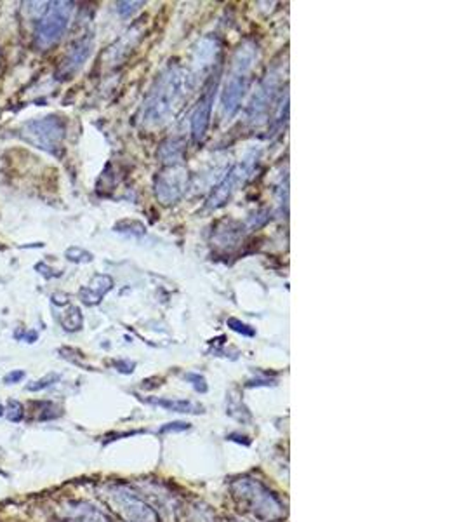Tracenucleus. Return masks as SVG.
Wrapping results in <instances>:
<instances>
[{
  "mask_svg": "<svg viewBox=\"0 0 464 522\" xmlns=\"http://www.w3.org/2000/svg\"><path fill=\"white\" fill-rule=\"evenodd\" d=\"M192 84L190 75L180 64L169 67L157 79L143 103L141 120L146 125H162L174 115L185 98L188 96Z\"/></svg>",
  "mask_w": 464,
  "mask_h": 522,
  "instance_id": "obj_1",
  "label": "nucleus"
},
{
  "mask_svg": "<svg viewBox=\"0 0 464 522\" xmlns=\"http://www.w3.org/2000/svg\"><path fill=\"white\" fill-rule=\"evenodd\" d=\"M233 497L245 510L265 521H279L284 517L282 503L277 500L262 484L253 479H240L231 486Z\"/></svg>",
  "mask_w": 464,
  "mask_h": 522,
  "instance_id": "obj_2",
  "label": "nucleus"
},
{
  "mask_svg": "<svg viewBox=\"0 0 464 522\" xmlns=\"http://www.w3.org/2000/svg\"><path fill=\"white\" fill-rule=\"evenodd\" d=\"M256 61V49L254 45H243L238 49L237 56L233 59V67H231V74L228 77L226 86H224L223 93V113L226 117H231L240 106L243 94H245L247 87L250 82V70Z\"/></svg>",
  "mask_w": 464,
  "mask_h": 522,
  "instance_id": "obj_3",
  "label": "nucleus"
},
{
  "mask_svg": "<svg viewBox=\"0 0 464 522\" xmlns=\"http://www.w3.org/2000/svg\"><path fill=\"white\" fill-rule=\"evenodd\" d=\"M66 125L58 115H47L42 119H33L25 122L20 129V136L32 147L49 152L52 155L59 154L63 144Z\"/></svg>",
  "mask_w": 464,
  "mask_h": 522,
  "instance_id": "obj_4",
  "label": "nucleus"
},
{
  "mask_svg": "<svg viewBox=\"0 0 464 522\" xmlns=\"http://www.w3.org/2000/svg\"><path fill=\"white\" fill-rule=\"evenodd\" d=\"M71 2H51L47 9L44 11V16L39 20L35 28V45L39 49H49L54 45L66 32L70 25Z\"/></svg>",
  "mask_w": 464,
  "mask_h": 522,
  "instance_id": "obj_5",
  "label": "nucleus"
},
{
  "mask_svg": "<svg viewBox=\"0 0 464 522\" xmlns=\"http://www.w3.org/2000/svg\"><path fill=\"white\" fill-rule=\"evenodd\" d=\"M106 498H108V503L113 506V510L125 522H158L153 509L125 487H110L106 491Z\"/></svg>",
  "mask_w": 464,
  "mask_h": 522,
  "instance_id": "obj_6",
  "label": "nucleus"
},
{
  "mask_svg": "<svg viewBox=\"0 0 464 522\" xmlns=\"http://www.w3.org/2000/svg\"><path fill=\"white\" fill-rule=\"evenodd\" d=\"M256 162H257V157L254 155V157L247 159V161H243L242 164H238V166H235L233 169L230 171V174L224 178L221 185H219L218 188L212 192V195L209 197L207 208L218 209V208H221V205L226 204L228 199H230V197L237 192L238 186L243 185L247 178H249V174L253 173L254 164Z\"/></svg>",
  "mask_w": 464,
  "mask_h": 522,
  "instance_id": "obj_7",
  "label": "nucleus"
},
{
  "mask_svg": "<svg viewBox=\"0 0 464 522\" xmlns=\"http://www.w3.org/2000/svg\"><path fill=\"white\" fill-rule=\"evenodd\" d=\"M216 86H218V77H211V81L204 87V93L200 94L199 103H197V106L192 112V138L195 143H200L205 138V132H207L209 124H211Z\"/></svg>",
  "mask_w": 464,
  "mask_h": 522,
  "instance_id": "obj_8",
  "label": "nucleus"
},
{
  "mask_svg": "<svg viewBox=\"0 0 464 522\" xmlns=\"http://www.w3.org/2000/svg\"><path fill=\"white\" fill-rule=\"evenodd\" d=\"M186 183H188V171L181 166H173L157 178V185H155L157 197L163 204H173L182 197Z\"/></svg>",
  "mask_w": 464,
  "mask_h": 522,
  "instance_id": "obj_9",
  "label": "nucleus"
},
{
  "mask_svg": "<svg viewBox=\"0 0 464 522\" xmlns=\"http://www.w3.org/2000/svg\"><path fill=\"white\" fill-rule=\"evenodd\" d=\"M277 87H279V77L273 74L268 75V77L261 82L260 89L256 91V94H254L253 101H250L249 105V110H247L249 120L253 122V124H260V122L265 120L269 106L275 101Z\"/></svg>",
  "mask_w": 464,
  "mask_h": 522,
  "instance_id": "obj_10",
  "label": "nucleus"
},
{
  "mask_svg": "<svg viewBox=\"0 0 464 522\" xmlns=\"http://www.w3.org/2000/svg\"><path fill=\"white\" fill-rule=\"evenodd\" d=\"M63 512L66 522H110L101 510L86 501H70Z\"/></svg>",
  "mask_w": 464,
  "mask_h": 522,
  "instance_id": "obj_11",
  "label": "nucleus"
},
{
  "mask_svg": "<svg viewBox=\"0 0 464 522\" xmlns=\"http://www.w3.org/2000/svg\"><path fill=\"white\" fill-rule=\"evenodd\" d=\"M113 288V279L105 273L94 276L87 285L81 289V300L89 307L98 305L106 296V293Z\"/></svg>",
  "mask_w": 464,
  "mask_h": 522,
  "instance_id": "obj_12",
  "label": "nucleus"
},
{
  "mask_svg": "<svg viewBox=\"0 0 464 522\" xmlns=\"http://www.w3.org/2000/svg\"><path fill=\"white\" fill-rule=\"evenodd\" d=\"M91 55V42L89 40H81L79 44L74 45V49L70 51L68 58L63 61V67H61V74L63 75H71L74 72H77L82 67L83 61L87 59V56Z\"/></svg>",
  "mask_w": 464,
  "mask_h": 522,
  "instance_id": "obj_13",
  "label": "nucleus"
},
{
  "mask_svg": "<svg viewBox=\"0 0 464 522\" xmlns=\"http://www.w3.org/2000/svg\"><path fill=\"white\" fill-rule=\"evenodd\" d=\"M59 322H61V326H63V329L70 331V333L82 329L83 317H82L81 308L70 305V307H68L66 310L59 315Z\"/></svg>",
  "mask_w": 464,
  "mask_h": 522,
  "instance_id": "obj_14",
  "label": "nucleus"
},
{
  "mask_svg": "<svg viewBox=\"0 0 464 522\" xmlns=\"http://www.w3.org/2000/svg\"><path fill=\"white\" fill-rule=\"evenodd\" d=\"M151 402L166 407L169 411H174V413H202V407L190 401H162V399H158V401Z\"/></svg>",
  "mask_w": 464,
  "mask_h": 522,
  "instance_id": "obj_15",
  "label": "nucleus"
},
{
  "mask_svg": "<svg viewBox=\"0 0 464 522\" xmlns=\"http://www.w3.org/2000/svg\"><path fill=\"white\" fill-rule=\"evenodd\" d=\"M169 144H170V147H173V148L167 147L166 143L162 144V148H161V157H162V161H163V162H170V164L180 162V159L182 157V144H181V143H178V141H174V140H170V141H169Z\"/></svg>",
  "mask_w": 464,
  "mask_h": 522,
  "instance_id": "obj_16",
  "label": "nucleus"
},
{
  "mask_svg": "<svg viewBox=\"0 0 464 522\" xmlns=\"http://www.w3.org/2000/svg\"><path fill=\"white\" fill-rule=\"evenodd\" d=\"M4 414H6L9 421L20 423L23 421V418H25V407H23V404L20 401H13V399H11V401L7 402V406H4Z\"/></svg>",
  "mask_w": 464,
  "mask_h": 522,
  "instance_id": "obj_17",
  "label": "nucleus"
},
{
  "mask_svg": "<svg viewBox=\"0 0 464 522\" xmlns=\"http://www.w3.org/2000/svg\"><path fill=\"white\" fill-rule=\"evenodd\" d=\"M61 376L58 375V373H49V375H45L44 378L37 380V382H32L30 385H26V390L28 392H40V390H45V388L52 387L54 383L59 382Z\"/></svg>",
  "mask_w": 464,
  "mask_h": 522,
  "instance_id": "obj_18",
  "label": "nucleus"
},
{
  "mask_svg": "<svg viewBox=\"0 0 464 522\" xmlns=\"http://www.w3.org/2000/svg\"><path fill=\"white\" fill-rule=\"evenodd\" d=\"M64 256H66L70 261H75V263H89V261H93V254H91L89 251L82 249V247H77V246L70 247V249H66Z\"/></svg>",
  "mask_w": 464,
  "mask_h": 522,
  "instance_id": "obj_19",
  "label": "nucleus"
},
{
  "mask_svg": "<svg viewBox=\"0 0 464 522\" xmlns=\"http://www.w3.org/2000/svg\"><path fill=\"white\" fill-rule=\"evenodd\" d=\"M144 2H119L117 4V13L120 14L122 18H127L131 16L134 11L139 9V6H143Z\"/></svg>",
  "mask_w": 464,
  "mask_h": 522,
  "instance_id": "obj_20",
  "label": "nucleus"
},
{
  "mask_svg": "<svg viewBox=\"0 0 464 522\" xmlns=\"http://www.w3.org/2000/svg\"><path fill=\"white\" fill-rule=\"evenodd\" d=\"M228 326H230L233 331H237V333L245 334V336H254L253 327L247 326V324H243L240 321H237V319H230V321H228Z\"/></svg>",
  "mask_w": 464,
  "mask_h": 522,
  "instance_id": "obj_21",
  "label": "nucleus"
},
{
  "mask_svg": "<svg viewBox=\"0 0 464 522\" xmlns=\"http://www.w3.org/2000/svg\"><path fill=\"white\" fill-rule=\"evenodd\" d=\"M25 376H26L25 371H20V369H16V371H11V373H7L6 376H4V383H6V385L20 383L21 380H25Z\"/></svg>",
  "mask_w": 464,
  "mask_h": 522,
  "instance_id": "obj_22",
  "label": "nucleus"
},
{
  "mask_svg": "<svg viewBox=\"0 0 464 522\" xmlns=\"http://www.w3.org/2000/svg\"><path fill=\"white\" fill-rule=\"evenodd\" d=\"M186 429H190L188 423L178 421V423H169V425L161 429V432L162 433H166V432H182V430H186Z\"/></svg>",
  "mask_w": 464,
  "mask_h": 522,
  "instance_id": "obj_23",
  "label": "nucleus"
},
{
  "mask_svg": "<svg viewBox=\"0 0 464 522\" xmlns=\"http://www.w3.org/2000/svg\"><path fill=\"white\" fill-rule=\"evenodd\" d=\"M35 270H39L40 276H44L45 279H52V277H56V276H52V273H51V272H54V270L49 268V266L45 265V263H37Z\"/></svg>",
  "mask_w": 464,
  "mask_h": 522,
  "instance_id": "obj_24",
  "label": "nucleus"
},
{
  "mask_svg": "<svg viewBox=\"0 0 464 522\" xmlns=\"http://www.w3.org/2000/svg\"><path fill=\"white\" fill-rule=\"evenodd\" d=\"M37 338H39V334H37V331L30 329V331H26L25 336H23V340H25L26 343H35V341H37Z\"/></svg>",
  "mask_w": 464,
  "mask_h": 522,
  "instance_id": "obj_25",
  "label": "nucleus"
},
{
  "mask_svg": "<svg viewBox=\"0 0 464 522\" xmlns=\"http://www.w3.org/2000/svg\"><path fill=\"white\" fill-rule=\"evenodd\" d=\"M52 303H56V305H66L68 303V296L66 295H61V293H56V295H52Z\"/></svg>",
  "mask_w": 464,
  "mask_h": 522,
  "instance_id": "obj_26",
  "label": "nucleus"
},
{
  "mask_svg": "<svg viewBox=\"0 0 464 522\" xmlns=\"http://www.w3.org/2000/svg\"><path fill=\"white\" fill-rule=\"evenodd\" d=\"M0 416H4V404L0 402Z\"/></svg>",
  "mask_w": 464,
  "mask_h": 522,
  "instance_id": "obj_27",
  "label": "nucleus"
}]
</instances>
